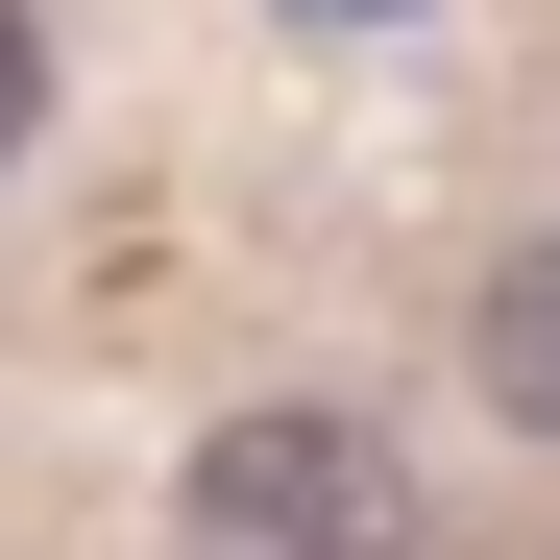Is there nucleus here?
I'll list each match as a JSON object with an SVG mask.
<instances>
[{"mask_svg":"<svg viewBox=\"0 0 560 560\" xmlns=\"http://www.w3.org/2000/svg\"><path fill=\"white\" fill-rule=\"evenodd\" d=\"M317 25H390V0H317Z\"/></svg>","mask_w":560,"mask_h":560,"instance_id":"20e7f679","label":"nucleus"},{"mask_svg":"<svg viewBox=\"0 0 560 560\" xmlns=\"http://www.w3.org/2000/svg\"><path fill=\"white\" fill-rule=\"evenodd\" d=\"M463 341H488V415H512V439H560V244H512Z\"/></svg>","mask_w":560,"mask_h":560,"instance_id":"f03ea898","label":"nucleus"},{"mask_svg":"<svg viewBox=\"0 0 560 560\" xmlns=\"http://www.w3.org/2000/svg\"><path fill=\"white\" fill-rule=\"evenodd\" d=\"M25 122H49V25L0 0V171H25Z\"/></svg>","mask_w":560,"mask_h":560,"instance_id":"7ed1b4c3","label":"nucleus"},{"mask_svg":"<svg viewBox=\"0 0 560 560\" xmlns=\"http://www.w3.org/2000/svg\"><path fill=\"white\" fill-rule=\"evenodd\" d=\"M171 560H415V463L365 415H220L171 488Z\"/></svg>","mask_w":560,"mask_h":560,"instance_id":"f257e3e1","label":"nucleus"}]
</instances>
